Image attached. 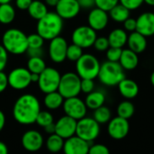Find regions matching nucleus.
<instances>
[{"instance_id":"obj_1","label":"nucleus","mask_w":154,"mask_h":154,"mask_svg":"<svg viewBox=\"0 0 154 154\" xmlns=\"http://www.w3.org/2000/svg\"><path fill=\"white\" fill-rule=\"evenodd\" d=\"M40 111L41 105L38 98L32 94H24L15 101L13 107V116L17 123L28 125L36 122Z\"/></svg>"},{"instance_id":"obj_2","label":"nucleus","mask_w":154,"mask_h":154,"mask_svg":"<svg viewBox=\"0 0 154 154\" xmlns=\"http://www.w3.org/2000/svg\"><path fill=\"white\" fill-rule=\"evenodd\" d=\"M63 29V19L55 12H48L38 20L36 31L46 41H51L60 36Z\"/></svg>"},{"instance_id":"obj_3","label":"nucleus","mask_w":154,"mask_h":154,"mask_svg":"<svg viewBox=\"0 0 154 154\" xmlns=\"http://www.w3.org/2000/svg\"><path fill=\"white\" fill-rule=\"evenodd\" d=\"M2 45L8 53L21 55L28 50V38L20 29L10 28L2 36Z\"/></svg>"},{"instance_id":"obj_4","label":"nucleus","mask_w":154,"mask_h":154,"mask_svg":"<svg viewBox=\"0 0 154 154\" xmlns=\"http://www.w3.org/2000/svg\"><path fill=\"white\" fill-rule=\"evenodd\" d=\"M125 71L119 62L106 60L101 64L97 79L105 86L115 87L125 78Z\"/></svg>"},{"instance_id":"obj_5","label":"nucleus","mask_w":154,"mask_h":154,"mask_svg":"<svg viewBox=\"0 0 154 154\" xmlns=\"http://www.w3.org/2000/svg\"><path fill=\"white\" fill-rule=\"evenodd\" d=\"M100 62L96 56L90 53H83V55L76 61V71L81 79H95L97 78Z\"/></svg>"},{"instance_id":"obj_6","label":"nucleus","mask_w":154,"mask_h":154,"mask_svg":"<svg viewBox=\"0 0 154 154\" xmlns=\"http://www.w3.org/2000/svg\"><path fill=\"white\" fill-rule=\"evenodd\" d=\"M58 91L64 98L78 97L81 92V78L77 72H67L61 75Z\"/></svg>"},{"instance_id":"obj_7","label":"nucleus","mask_w":154,"mask_h":154,"mask_svg":"<svg viewBox=\"0 0 154 154\" xmlns=\"http://www.w3.org/2000/svg\"><path fill=\"white\" fill-rule=\"evenodd\" d=\"M76 134L85 141L91 143L100 134V124L94 117H83L78 120Z\"/></svg>"},{"instance_id":"obj_8","label":"nucleus","mask_w":154,"mask_h":154,"mask_svg":"<svg viewBox=\"0 0 154 154\" xmlns=\"http://www.w3.org/2000/svg\"><path fill=\"white\" fill-rule=\"evenodd\" d=\"M60 78L61 75L56 69L46 67L39 76V80L37 82L39 89L44 94L58 90Z\"/></svg>"},{"instance_id":"obj_9","label":"nucleus","mask_w":154,"mask_h":154,"mask_svg":"<svg viewBox=\"0 0 154 154\" xmlns=\"http://www.w3.org/2000/svg\"><path fill=\"white\" fill-rule=\"evenodd\" d=\"M97 37V31H95L89 25L79 26L73 31L71 34L72 42L79 45L82 49H88L92 47Z\"/></svg>"},{"instance_id":"obj_10","label":"nucleus","mask_w":154,"mask_h":154,"mask_svg":"<svg viewBox=\"0 0 154 154\" xmlns=\"http://www.w3.org/2000/svg\"><path fill=\"white\" fill-rule=\"evenodd\" d=\"M31 72L27 68L18 67L10 71L7 75L9 86L15 90H22L28 88L32 82Z\"/></svg>"},{"instance_id":"obj_11","label":"nucleus","mask_w":154,"mask_h":154,"mask_svg":"<svg viewBox=\"0 0 154 154\" xmlns=\"http://www.w3.org/2000/svg\"><path fill=\"white\" fill-rule=\"evenodd\" d=\"M62 107L65 115L76 119L77 121L85 117L87 115L88 106L85 101L78 97L65 98Z\"/></svg>"},{"instance_id":"obj_12","label":"nucleus","mask_w":154,"mask_h":154,"mask_svg":"<svg viewBox=\"0 0 154 154\" xmlns=\"http://www.w3.org/2000/svg\"><path fill=\"white\" fill-rule=\"evenodd\" d=\"M130 131V125L128 119L121 116L111 118L107 125V134L115 140H122L125 138Z\"/></svg>"},{"instance_id":"obj_13","label":"nucleus","mask_w":154,"mask_h":154,"mask_svg":"<svg viewBox=\"0 0 154 154\" xmlns=\"http://www.w3.org/2000/svg\"><path fill=\"white\" fill-rule=\"evenodd\" d=\"M68 46L67 41L61 36H57L51 40L49 45V56L51 60L55 63L63 62L67 59Z\"/></svg>"},{"instance_id":"obj_14","label":"nucleus","mask_w":154,"mask_h":154,"mask_svg":"<svg viewBox=\"0 0 154 154\" xmlns=\"http://www.w3.org/2000/svg\"><path fill=\"white\" fill-rule=\"evenodd\" d=\"M21 143L24 150L34 152L42 149L44 143V140L42 134L40 132L36 130H28L23 134Z\"/></svg>"},{"instance_id":"obj_15","label":"nucleus","mask_w":154,"mask_h":154,"mask_svg":"<svg viewBox=\"0 0 154 154\" xmlns=\"http://www.w3.org/2000/svg\"><path fill=\"white\" fill-rule=\"evenodd\" d=\"M77 123L76 119L65 115L55 123V134L66 140L76 134Z\"/></svg>"},{"instance_id":"obj_16","label":"nucleus","mask_w":154,"mask_h":154,"mask_svg":"<svg viewBox=\"0 0 154 154\" xmlns=\"http://www.w3.org/2000/svg\"><path fill=\"white\" fill-rule=\"evenodd\" d=\"M89 147L90 143L75 134L64 141L63 152L66 154H87Z\"/></svg>"},{"instance_id":"obj_17","label":"nucleus","mask_w":154,"mask_h":154,"mask_svg":"<svg viewBox=\"0 0 154 154\" xmlns=\"http://www.w3.org/2000/svg\"><path fill=\"white\" fill-rule=\"evenodd\" d=\"M55 8L56 13L63 20L75 18L81 9L78 0H59Z\"/></svg>"},{"instance_id":"obj_18","label":"nucleus","mask_w":154,"mask_h":154,"mask_svg":"<svg viewBox=\"0 0 154 154\" xmlns=\"http://www.w3.org/2000/svg\"><path fill=\"white\" fill-rule=\"evenodd\" d=\"M108 12L102 10L98 7H94L90 10L88 16V23L90 27H92L95 31H102L104 30L109 21Z\"/></svg>"},{"instance_id":"obj_19","label":"nucleus","mask_w":154,"mask_h":154,"mask_svg":"<svg viewBox=\"0 0 154 154\" xmlns=\"http://www.w3.org/2000/svg\"><path fill=\"white\" fill-rule=\"evenodd\" d=\"M136 31L146 37L154 35V13L145 12L136 19Z\"/></svg>"},{"instance_id":"obj_20","label":"nucleus","mask_w":154,"mask_h":154,"mask_svg":"<svg viewBox=\"0 0 154 154\" xmlns=\"http://www.w3.org/2000/svg\"><path fill=\"white\" fill-rule=\"evenodd\" d=\"M117 86L121 96L125 99H134L139 94L138 84L131 79L125 78Z\"/></svg>"},{"instance_id":"obj_21","label":"nucleus","mask_w":154,"mask_h":154,"mask_svg":"<svg viewBox=\"0 0 154 154\" xmlns=\"http://www.w3.org/2000/svg\"><path fill=\"white\" fill-rule=\"evenodd\" d=\"M128 48L134 51L136 53L143 52L147 48V39L146 36L143 35L142 33L138 32L137 31L132 32L128 35L127 40Z\"/></svg>"},{"instance_id":"obj_22","label":"nucleus","mask_w":154,"mask_h":154,"mask_svg":"<svg viewBox=\"0 0 154 154\" xmlns=\"http://www.w3.org/2000/svg\"><path fill=\"white\" fill-rule=\"evenodd\" d=\"M119 63L125 70H133L136 69L139 64L138 53L134 52L129 48L123 49Z\"/></svg>"},{"instance_id":"obj_23","label":"nucleus","mask_w":154,"mask_h":154,"mask_svg":"<svg viewBox=\"0 0 154 154\" xmlns=\"http://www.w3.org/2000/svg\"><path fill=\"white\" fill-rule=\"evenodd\" d=\"M108 41L109 44L112 47H117V48H122L127 44V40H128V34L125 29L121 28H116L114 29L108 35Z\"/></svg>"},{"instance_id":"obj_24","label":"nucleus","mask_w":154,"mask_h":154,"mask_svg":"<svg viewBox=\"0 0 154 154\" xmlns=\"http://www.w3.org/2000/svg\"><path fill=\"white\" fill-rule=\"evenodd\" d=\"M105 102H106V95L104 92L100 90H97V91L94 90L88 93L85 99V103L88 108L91 110H95L105 104Z\"/></svg>"},{"instance_id":"obj_25","label":"nucleus","mask_w":154,"mask_h":154,"mask_svg":"<svg viewBox=\"0 0 154 154\" xmlns=\"http://www.w3.org/2000/svg\"><path fill=\"white\" fill-rule=\"evenodd\" d=\"M64 99L65 98L62 97V95L58 90H56V91H52V92L45 94L43 103H44V106L49 110H56L60 108V106H62Z\"/></svg>"},{"instance_id":"obj_26","label":"nucleus","mask_w":154,"mask_h":154,"mask_svg":"<svg viewBox=\"0 0 154 154\" xmlns=\"http://www.w3.org/2000/svg\"><path fill=\"white\" fill-rule=\"evenodd\" d=\"M27 11L32 19L38 21L48 13V8L47 5L41 0H32Z\"/></svg>"},{"instance_id":"obj_27","label":"nucleus","mask_w":154,"mask_h":154,"mask_svg":"<svg viewBox=\"0 0 154 154\" xmlns=\"http://www.w3.org/2000/svg\"><path fill=\"white\" fill-rule=\"evenodd\" d=\"M130 12L126 6L122 5L121 3H118L116 5H115L108 13L110 17L116 23H124L127 18L130 17Z\"/></svg>"},{"instance_id":"obj_28","label":"nucleus","mask_w":154,"mask_h":154,"mask_svg":"<svg viewBox=\"0 0 154 154\" xmlns=\"http://www.w3.org/2000/svg\"><path fill=\"white\" fill-rule=\"evenodd\" d=\"M15 18V10L10 3L0 4V23L3 24L11 23Z\"/></svg>"},{"instance_id":"obj_29","label":"nucleus","mask_w":154,"mask_h":154,"mask_svg":"<svg viewBox=\"0 0 154 154\" xmlns=\"http://www.w3.org/2000/svg\"><path fill=\"white\" fill-rule=\"evenodd\" d=\"M64 139L58 135L57 134H51L46 140L45 145L49 152H59L63 150L64 146Z\"/></svg>"},{"instance_id":"obj_30","label":"nucleus","mask_w":154,"mask_h":154,"mask_svg":"<svg viewBox=\"0 0 154 154\" xmlns=\"http://www.w3.org/2000/svg\"><path fill=\"white\" fill-rule=\"evenodd\" d=\"M134 112H135V107L129 99H125V101H122L118 105L117 109H116V113L118 116H121L128 120L131 117H133V116L134 115Z\"/></svg>"},{"instance_id":"obj_31","label":"nucleus","mask_w":154,"mask_h":154,"mask_svg":"<svg viewBox=\"0 0 154 154\" xmlns=\"http://www.w3.org/2000/svg\"><path fill=\"white\" fill-rule=\"evenodd\" d=\"M93 117L100 125L108 124V122L112 118V113H111V110L107 106L103 105L100 107L94 110Z\"/></svg>"},{"instance_id":"obj_32","label":"nucleus","mask_w":154,"mask_h":154,"mask_svg":"<svg viewBox=\"0 0 154 154\" xmlns=\"http://www.w3.org/2000/svg\"><path fill=\"white\" fill-rule=\"evenodd\" d=\"M46 67L47 66H46L45 61L40 56L30 57V59L27 61V69L30 70L31 73L40 74L41 72L44 70Z\"/></svg>"},{"instance_id":"obj_33","label":"nucleus","mask_w":154,"mask_h":154,"mask_svg":"<svg viewBox=\"0 0 154 154\" xmlns=\"http://www.w3.org/2000/svg\"><path fill=\"white\" fill-rule=\"evenodd\" d=\"M83 55V49L79 45L72 42V44L68 46L67 50V59L70 61L76 62Z\"/></svg>"},{"instance_id":"obj_34","label":"nucleus","mask_w":154,"mask_h":154,"mask_svg":"<svg viewBox=\"0 0 154 154\" xmlns=\"http://www.w3.org/2000/svg\"><path fill=\"white\" fill-rule=\"evenodd\" d=\"M39 126L44 128L45 126L54 123V119H53V116L49 112V111H40L37 118H36V122H35Z\"/></svg>"},{"instance_id":"obj_35","label":"nucleus","mask_w":154,"mask_h":154,"mask_svg":"<svg viewBox=\"0 0 154 154\" xmlns=\"http://www.w3.org/2000/svg\"><path fill=\"white\" fill-rule=\"evenodd\" d=\"M27 38H28V48H32V49L42 48L45 40L38 32L32 33L28 35Z\"/></svg>"},{"instance_id":"obj_36","label":"nucleus","mask_w":154,"mask_h":154,"mask_svg":"<svg viewBox=\"0 0 154 154\" xmlns=\"http://www.w3.org/2000/svg\"><path fill=\"white\" fill-rule=\"evenodd\" d=\"M122 51H123L122 48L110 46L106 50V59H107V60L119 62V60H120V57H121V54H122Z\"/></svg>"},{"instance_id":"obj_37","label":"nucleus","mask_w":154,"mask_h":154,"mask_svg":"<svg viewBox=\"0 0 154 154\" xmlns=\"http://www.w3.org/2000/svg\"><path fill=\"white\" fill-rule=\"evenodd\" d=\"M93 46L98 51H106V50L110 47L108 38L104 37V36L97 37Z\"/></svg>"},{"instance_id":"obj_38","label":"nucleus","mask_w":154,"mask_h":154,"mask_svg":"<svg viewBox=\"0 0 154 154\" xmlns=\"http://www.w3.org/2000/svg\"><path fill=\"white\" fill-rule=\"evenodd\" d=\"M119 3V0H96V6L109 12L115 5Z\"/></svg>"},{"instance_id":"obj_39","label":"nucleus","mask_w":154,"mask_h":154,"mask_svg":"<svg viewBox=\"0 0 154 154\" xmlns=\"http://www.w3.org/2000/svg\"><path fill=\"white\" fill-rule=\"evenodd\" d=\"M95 89V82L94 79H81V92L85 94H88Z\"/></svg>"},{"instance_id":"obj_40","label":"nucleus","mask_w":154,"mask_h":154,"mask_svg":"<svg viewBox=\"0 0 154 154\" xmlns=\"http://www.w3.org/2000/svg\"><path fill=\"white\" fill-rule=\"evenodd\" d=\"M109 149L101 143H97V144H93L90 145L89 147V152L88 153L90 154H108L109 153Z\"/></svg>"},{"instance_id":"obj_41","label":"nucleus","mask_w":154,"mask_h":154,"mask_svg":"<svg viewBox=\"0 0 154 154\" xmlns=\"http://www.w3.org/2000/svg\"><path fill=\"white\" fill-rule=\"evenodd\" d=\"M119 3H121L132 11L138 9L144 3V0H119Z\"/></svg>"},{"instance_id":"obj_42","label":"nucleus","mask_w":154,"mask_h":154,"mask_svg":"<svg viewBox=\"0 0 154 154\" xmlns=\"http://www.w3.org/2000/svg\"><path fill=\"white\" fill-rule=\"evenodd\" d=\"M8 61V52L5 47L0 44V71H3L7 65Z\"/></svg>"},{"instance_id":"obj_43","label":"nucleus","mask_w":154,"mask_h":154,"mask_svg":"<svg viewBox=\"0 0 154 154\" xmlns=\"http://www.w3.org/2000/svg\"><path fill=\"white\" fill-rule=\"evenodd\" d=\"M123 23H124V29H125L126 32H132L136 31V25H137V23H136V19H134V18L129 17V18H127Z\"/></svg>"},{"instance_id":"obj_44","label":"nucleus","mask_w":154,"mask_h":154,"mask_svg":"<svg viewBox=\"0 0 154 154\" xmlns=\"http://www.w3.org/2000/svg\"><path fill=\"white\" fill-rule=\"evenodd\" d=\"M9 86L7 75L4 71H0V93L4 92Z\"/></svg>"},{"instance_id":"obj_45","label":"nucleus","mask_w":154,"mask_h":154,"mask_svg":"<svg viewBox=\"0 0 154 154\" xmlns=\"http://www.w3.org/2000/svg\"><path fill=\"white\" fill-rule=\"evenodd\" d=\"M81 8L92 9L96 6V0H78Z\"/></svg>"},{"instance_id":"obj_46","label":"nucleus","mask_w":154,"mask_h":154,"mask_svg":"<svg viewBox=\"0 0 154 154\" xmlns=\"http://www.w3.org/2000/svg\"><path fill=\"white\" fill-rule=\"evenodd\" d=\"M32 0H15V5L20 10H27Z\"/></svg>"},{"instance_id":"obj_47","label":"nucleus","mask_w":154,"mask_h":154,"mask_svg":"<svg viewBox=\"0 0 154 154\" xmlns=\"http://www.w3.org/2000/svg\"><path fill=\"white\" fill-rule=\"evenodd\" d=\"M27 54L30 56V57H34V56H42V48H39V49H32V48H28L27 50Z\"/></svg>"},{"instance_id":"obj_48","label":"nucleus","mask_w":154,"mask_h":154,"mask_svg":"<svg viewBox=\"0 0 154 154\" xmlns=\"http://www.w3.org/2000/svg\"><path fill=\"white\" fill-rule=\"evenodd\" d=\"M44 131L49 134H54L55 133V123H52L47 126L44 127Z\"/></svg>"},{"instance_id":"obj_49","label":"nucleus","mask_w":154,"mask_h":154,"mask_svg":"<svg viewBox=\"0 0 154 154\" xmlns=\"http://www.w3.org/2000/svg\"><path fill=\"white\" fill-rule=\"evenodd\" d=\"M5 125V116L2 110H0V133Z\"/></svg>"},{"instance_id":"obj_50","label":"nucleus","mask_w":154,"mask_h":154,"mask_svg":"<svg viewBox=\"0 0 154 154\" xmlns=\"http://www.w3.org/2000/svg\"><path fill=\"white\" fill-rule=\"evenodd\" d=\"M8 153V148L5 143L3 142H0V154H7Z\"/></svg>"},{"instance_id":"obj_51","label":"nucleus","mask_w":154,"mask_h":154,"mask_svg":"<svg viewBox=\"0 0 154 154\" xmlns=\"http://www.w3.org/2000/svg\"><path fill=\"white\" fill-rule=\"evenodd\" d=\"M58 2H59V0H44V3H45L47 5H49V6H53V7H55V6L57 5Z\"/></svg>"},{"instance_id":"obj_52","label":"nucleus","mask_w":154,"mask_h":154,"mask_svg":"<svg viewBox=\"0 0 154 154\" xmlns=\"http://www.w3.org/2000/svg\"><path fill=\"white\" fill-rule=\"evenodd\" d=\"M39 76H40V74H36V73H32V74H31V79H32V82H38V80H39Z\"/></svg>"},{"instance_id":"obj_53","label":"nucleus","mask_w":154,"mask_h":154,"mask_svg":"<svg viewBox=\"0 0 154 154\" xmlns=\"http://www.w3.org/2000/svg\"><path fill=\"white\" fill-rule=\"evenodd\" d=\"M144 3H146L148 5L154 6V0H144Z\"/></svg>"},{"instance_id":"obj_54","label":"nucleus","mask_w":154,"mask_h":154,"mask_svg":"<svg viewBox=\"0 0 154 154\" xmlns=\"http://www.w3.org/2000/svg\"><path fill=\"white\" fill-rule=\"evenodd\" d=\"M150 81H151V84L154 87V71L151 74V77H150Z\"/></svg>"},{"instance_id":"obj_55","label":"nucleus","mask_w":154,"mask_h":154,"mask_svg":"<svg viewBox=\"0 0 154 154\" xmlns=\"http://www.w3.org/2000/svg\"><path fill=\"white\" fill-rule=\"evenodd\" d=\"M12 0H0V4H5V3H10Z\"/></svg>"}]
</instances>
